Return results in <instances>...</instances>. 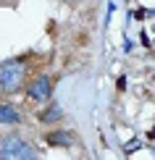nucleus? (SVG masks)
<instances>
[{"label":"nucleus","mask_w":155,"mask_h":160,"mask_svg":"<svg viewBox=\"0 0 155 160\" xmlns=\"http://www.w3.org/2000/svg\"><path fill=\"white\" fill-rule=\"evenodd\" d=\"M37 118H39L42 123H53V121H60V118H63V110H60V105L53 102V105H48V108L39 113Z\"/></svg>","instance_id":"nucleus-6"},{"label":"nucleus","mask_w":155,"mask_h":160,"mask_svg":"<svg viewBox=\"0 0 155 160\" xmlns=\"http://www.w3.org/2000/svg\"><path fill=\"white\" fill-rule=\"evenodd\" d=\"M116 87H118V92H124V89H126V76H118V82H116Z\"/></svg>","instance_id":"nucleus-8"},{"label":"nucleus","mask_w":155,"mask_h":160,"mask_svg":"<svg viewBox=\"0 0 155 160\" xmlns=\"http://www.w3.org/2000/svg\"><path fill=\"white\" fill-rule=\"evenodd\" d=\"M152 32H155V29H152Z\"/></svg>","instance_id":"nucleus-12"},{"label":"nucleus","mask_w":155,"mask_h":160,"mask_svg":"<svg viewBox=\"0 0 155 160\" xmlns=\"http://www.w3.org/2000/svg\"><path fill=\"white\" fill-rule=\"evenodd\" d=\"M53 95V82L48 74H39L34 79H29V84H26V97L34 100V102H45V100H50Z\"/></svg>","instance_id":"nucleus-3"},{"label":"nucleus","mask_w":155,"mask_h":160,"mask_svg":"<svg viewBox=\"0 0 155 160\" xmlns=\"http://www.w3.org/2000/svg\"><path fill=\"white\" fill-rule=\"evenodd\" d=\"M0 158H37V147L16 134H8L0 137Z\"/></svg>","instance_id":"nucleus-2"},{"label":"nucleus","mask_w":155,"mask_h":160,"mask_svg":"<svg viewBox=\"0 0 155 160\" xmlns=\"http://www.w3.org/2000/svg\"><path fill=\"white\" fill-rule=\"evenodd\" d=\"M45 142H48L50 147H71L74 134L71 131H48V134H45Z\"/></svg>","instance_id":"nucleus-4"},{"label":"nucleus","mask_w":155,"mask_h":160,"mask_svg":"<svg viewBox=\"0 0 155 160\" xmlns=\"http://www.w3.org/2000/svg\"><path fill=\"white\" fill-rule=\"evenodd\" d=\"M137 147H139V142L134 139V142H129V144H126V152H132V150H137Z\"/></svg>","instance_id":"nucleus-9"},{"label":"nucleus","mask_w":155,"mask_h":160,"mask_svg":"<svg viewBox=\"0 0 155 160\" xmlns=\"http://www.w3.org/2000/svg\"><path fill=\"white\" fill-rule=\"evenodd\" d=\"M147 139H152V142H155V126H152L150 131H147Z\"/></svg>","instance_id":"nucleus-10"},{"label":"nucleus","mask_w":155,"mask_h":160,"mask_svg":"<svg viewBox=\"0 0 155 160\" xmlns=\"http://www.w3.org/2000/svg\"><path fill=\"white\" fill-rule=\"evenodd\" d=\"M29 55H18V58H8L0 63V89L5 95H13L24 87V82L29 79V68H26Z\"/></svg>","instance_id":"nucleus-1"},{"label":"nucleus","mask_w":155,"mask_h":160,"mask_svg":"<svg viewBox=\"0 0 155 160\" xmlns=\"http://www.w3.org/2000/svg\"><path fill=\"white\" fill-rule=\"evenodd\" d=\"M0 137H3V134H0Z\"/></svg>","instance_id":"nucleus-11"},{"label":"nucleus","mask_w":155,"mask_h":160,"mask_svg":"<svg viewBox=\"0 0 155 160\" xmlns=\"http://www.w3.org/2000/svg\"><path fill=\"white\" fill-rule=\"evenodd\" d=\"M145 16H147V8H137L134 11V18H137V21H142Z\"/></svg>","instance_id":"nucleus-7"},{"label":"nucleus","mask_w":155,"mask_h":160,"mask_svg":"<svg viewBox=\"0 0 155 160\" xmlns=\"http://www.w3.org/2000/svg\"><path fill=\"white\" fill-rule=\"evenodd\" d=\"M21 113L13 108L11 102H0V123H21Z\"/></svg>","instance_id":"nucleus-5"}]
</instances>
